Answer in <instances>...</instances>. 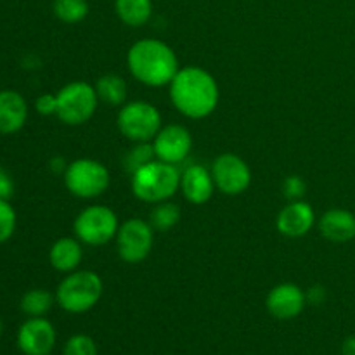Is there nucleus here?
Masks as SVG:
<instances>
[{
    "mask_svg": "<svg viewBox=\"0 0 355 355\" xmlns=\"http://www.w3.org/2000/svg\"><path fill=\"white\" fill-rule=\"evenodd\" d=\"M179 189V168L162 159H153L132 173V193L144 203H162L170 200Z\"/></svg>",
    "mask_w": 355,
    "mask_h": 355,
    "instance_id": "7ed1b4c3",
    "label": "nucleus"
},
{
    "mask_svg": "<svg viewBox=\"0 0 355 355\" xmlns=\"http://www.w3.org/2000/svg\"><path fill=\"white\" fill-rule=\"evenodd\" d=\"M14 194V180L3 168H0V200H10Z\"/></svg>",
    "mask_w": 355,
    "mask_h": 355,
    "instance_id": "c85d7f7f",
    "label": "nucleus"
},
{
    "mask_svg": "<svg viewBox=\"0 0 355 355\" xmlns=\"http://www.w3.org/2000/svg\"><path fill=\"white\" fill-rule=\"evenodd\" d=\"M120 229L116 214L104 205H90L83 208L75 218L73 231L75 236L89 246H104L116 238Z\"/></svg>",
    "mask_w": 355,
    "mask_h": 355,
    "instance_id": "6e6552de",
    "label": "nucleus"
},
{
    "mask_svg": "<svg viewBox=\"0 0 355 355\" xmlns=\"http://www.w3.org/2000/svg\"><path fill=\"white\" fill-rule=\"evenodd\" d=\"M26 120V99L16 90H0V134H16L24 127Z\"/></svg>",
    "mask_w": 355,
    "mask_h": 355,
    "instance_id": "dca6fc26",
    "label": "nucleus"
},
{
    "mask_svg": "<svg viewBox=\"0 0 355 355\" xmlns=\"http://www.w3.org/2000/svg\"><path fill=\"white\" fill-rule=\"evenodd\" d=\"M55 302V295H52L47 290H30L23 295L19 302L21 311L30 318H44L49 311L52 309Z\"/></svg>",
    "mask_w": 355,
    "mask_h": 355,
    "instance_id": "412c9836",
    "label": "nucleus"
},
{
    "mask_svg": "<svg viewBox=\"0 0 355 355\" xmlns=\"http://www.w3.org/2000/svg\"><path fill=\"white\" fill-rule=\"evenodd\" d=\"M173 107L191 120L210 116L220 101V89L210 71L200 66H184L170 82Z\"/></svg>",
    "mask_w": 355,
    "mask_h": 355,
    "instance_id": "f257e3e1",
    "label": "nucleus"
},
{
    "mask_svg": "<svg viewBox=\"0 0 355 355\" xmlns=\"http://www.w3.org/2000/svg\"><path fill=\"white\" fill-rule=\"evenodd\" d=\"M342 355H355V335L345 338L342 343Z\"/></svg>",
    "mask_w": 355,
    "mask_h": 355,
    "instance_id": "7c9ffc66",
    "label": "nucleus"
},
{
    "mask_svg": "<svg viewBox=\"0 0 355 355\" xmlns=\"http://www.w3.org/2000/svg\"><path fill=\"white\" fill-rule=\"evenodd\" d=\"M156 158L155 148H153V142H135L134 148L127 153L125 156V166L130 170L132 173L135 170H139L141 166H144L146 163L153 162Z\"/></svg>",
    "mask_w": 355,
    "mask_h": 355,
    "instance_id": "b1692460",
    "label": "nucleus"
},
{
    "mask_svg": "<svg viewBox=\"0 0 355 355\" xmlns=\"http://www.w3.org/2000/svg\"><path fill=\"white\" fill-rule=\"evenodd\" d=\"M118 255L127 263H141L149 257L155 243V229L149 220L128 218L116 232Z\"/></svg>",
    "mask_w": 355,
    "mask_h": 355,
    "instance_id": "1a4fd4ad",
    "label": "nucleus"
},
{
    "mask_svg": "<svg viewBox=\"0 0 355 355\" xmlns=\"http://www.w3.org/2000/svg\"><path fill=\"white\" fill-rule=\"evenodd\" d=\"M118 130L132 142H153L162 130V113L148 101H132L120 107L116 116Z\"/></svg>",
    "mask_w": 355,
    "mask_h": 355,
    "instance_id": "423d86ee",
    "label": "nucleus"
},
{
    "mask_svg": "<svg viewBox=\"0 0 355 355\" xmlns=\"http://www.w3.org/2000/svg\"><path fill=\"white\" fill-rule=\"evenodd\" d=\"M215 189L211 170L200 163H193L180 173V191L191 205H205L210 201Z\"/></svg>",
    "mask_w": 355,
    "mask_h": 355,
    "instance_id": "2eb2a0df",
    "label": "nucleus"
},
{
    "mask_svg": "<svg viewBox=\"0 0 355 355\" xmlns=\"http://www.w3.org/2000/svg\"><path fill=\"white\" fill-rule=\"evenodd\" d=\"M305 189H307V184H305V180L300 175H290L284 179L283 194L290 201L302 200L305 194Z\"/></svg>",
    "mask_w": 355,
    "mask_h": 355,
    "instance_id": "bb28decb",
    "label": "nucleus"
},
{
    "mask_svg": "<svg viewBox=\"0 0 355 355\" xmlns=\"http://www.w3.org/2000/svg\"><path fill=\"white\" fill-rule=\"evenodd\" d=\"M315 224V211L307 201H290L276 218V227L286 238H302Z\"/></svg>",
    "mask_w": 355,
    "mask_h": 355,
    "instance_id": "4468645a",
    "label": "nucleus"
},
{
    "mask_svg": "<svg viewBox=\"0 0 355 355\" xmlns=\"http://www.w3.org/2000/svg\"><path fill=\"white\" fill-rule=\"evenodd\" d=\"M64 186L73 196L82 200H94L107 191L111 184L110 170L106 165L94 158H78L68 163L62 173Z\"/></svg>",
    "mask_w": 355,
    "mask_h": 355,
    "instance_id": "39448f33",
    "label": "nucleus"
},
{
    "mask_svg": "<svg viewBox=\"0 0 355 355\" xmlns=\"http://www.w3.org/2000/svg\"><path fill=\"white\" fill-rule=\"evenodd\" d=\"M83 243L78 238H61L51 246L49 262L59 272L69 274L78 269L83 259Z\"/></svg>",
    "mask_w": 355,
    "mask_h": 355,
    "instance_id": "a211bd4d",
    "label": "nucleus"
},
{
    "mask_svg": "<svg viewBox=\"0 0 355 355\" xmlns=\"http://www.w3.org/2000/svg\"><path fill=\"white\" fill-rule=\"evenodd\" d=\"M153 148H155L156 159L170 163V165H179L186 162L187 156L193 149V137L191 132L182 125H165L153 139Z\"/></svg>",
    "mask_w": 355,
    "mask_h": 355,
    "instance_id": "9b49d317",
    "label": "nucleus"
},
{
    "mask_svg": "<svg viewBox=\"0 0 355 355\" xmlns=\"http://www.w3.org/2000/svg\"><path fill=\"white\" fill-rule=\"evenodd\" d=\"M89 2L87 0H54L52 12L59 21L66 24H78L89 16Z\"/></svg>",
    "mask_w": 355,
    "mask_h": 355,
    "instance_id": "5701e85b",
    "label": "nucleus"
},
{
    "mask_svg": "<svg viewBox=\"0 0 355 355\" xmlns=\"http://www.w3.org/2000/svg\"><path fill=\"white\" fill-rule=\"evenodd\" d=\"M35 110L44 116H51V114L58 113V96L55 94H42L37 101H35Z\"/></svg>",
    "mask_w": 355,
    "mask_h": 355,
    "instance_id": "cd10ccee",
    "label": "nucleus"
},
{
    "mask_svg": "<svg viewBox=\"0 0 355 355\" xmlns=\"http://www.w3.org/2000/svg\"><path fill=\"white\" fill-rule=\"evenodd\" d=\"M17 217L12 205L9 200H0V243H6L7 239L12 238L16 231Z\"/></svg>",
    "mask_w": 355,
    "mask_h": 355,
    "instance_id": "393cba45",
    "label": "nucleus"
},
{
    "mask_svg": "<svg viewBox=\"0 0 355 355\" xmlns=\"http://www.w3.org/2000/svg\"><path fill=\"white\" fill-rule=\"evenodd\" d=\"M114 10L127 26H144L153 16V0H114Z\"/></svg>",
    "mask_w": 355,
    "mask_h": 355,
    "instance_id": "6ab92c4d",
    "label": "nucleus"
},
{
    "mask_svg": "<svg viewBox=\"0 0 355 355\" xmlns=\"http://www.w3.org/2000/svg\"><path fill=\"white\" fill-rule=\"evenodd\" d=\"M326 288L321 286V284H314V286L309 288L305 291V297H307V304L312 305H321L322 302L326 300Z\"/></svg>",
    "mask_w": 355,
    "mask_h": 355,
    "instance_id": "c756f323",
    "label": "nucleus"
},
{
    "mask_svg": "<svg viewBox=\"0 0 355 355\" xmlns=\"http://www.w3.org/2000/svg\"><path fill=\"white\" fill-rule=\"evenodd\" d=\"M103 297V279L94 270H73L66 274L55 290V302L69 314H83Z\"/></svg>",
    "mask_w": 355,
    "mask_h": 355,
    "instance_id": "20e7f679",
    "label": "nucleus"
},
{
    "mask_svg": "<svg viewBox=\"0 0 355 355\" xmlns=\"http://www.w3.org/2000/svg\"><path fill=\"white\" fill-rule=\"evenodd\" d=\"M62 355H97V345L89 335H73L64 343Z\"/></svg>",
    "mask_w": 355,
    "mask_h": 355,
    "instance_id": "a878e982",
    "label": "nucleus"
},
{
    "mask_svg": "<svg viewBox=\"0 0 355 355\" xmlns=\"http://www.w3.org/2000/svg\"><path fill=\"white\" fill-rule=\"evenodd\" d=\"M96 92L99 101L110 106H123L127 99V83L116 73H106L96 82Z\"/></svg>",
    "mask_w": 355,
    "mask_h": 355,
    "instance_id": "aec40b11",
    "label": "nucleus"
},
{
    "mask_svg": "<svg viewBox=\"0 0 355 355\" xmlns=\"http://www.w3.org/2000/svg\"><path fill=\"white\" fill-rule=\"evenodd\" d=\"M215 187L227 196H239L248 191L252 184V170L248 163L238 155L225 153L215 158L211 165Z\"/></svg>",
    "mask_w": 355,
    "mask_h": 355,
    "instance_id": "9d476101",
    "label": "nucleus"
},
{
    "mask_svg": "<svg viewBox=\"0 0 355 355\" xmlns=\"http://www.w3.org/2000/svg\"><path fill=\"white\" fill-rule=\"evenodd\" d=\"M55 345V328L45 318H30L17 331V349L24 355H49Z\"/></svg>",
    "mask_w": 355,
    "mask_h": 355,
    "instance_id": "f8f14e48",
    "label": "nucleus"
},
{
    "mask_svg": "<svg viewBox=\"0 0 355 355\" xmlns=\"http://www.w3.org/2000/svg\"><path fill=\"white\" fill-rule=\"evenodd\" d=\"M55 96H58L55 116L62 123L71 125V127L87 123L96 114L97 104H99L96 87L82 80L66 83Z\"/></svg>",
    "mask_w": 355,
    "mask_h": 355,
    "instance_id": "0eeeda50",
    "label": "nucleus"
},
{
    "mask_svg": "<svg viewBox=\"0 0 355 355\" xmlns=\"http://www.w3.org/2000/svg\"><path fill=\"white\" fill-rule=\"evenodd\" d=\"M180 220V208L179 205L172 203V201H162L156 203L155 208L149 214V224L153 229L158 232H166L170 229L175 227Z\"/></svg>",
    "mask_w": 355,
    "mask_h": 355,
    "instance_id": "4be33fe9",
    "label": "nucleus"
},
{
    "mask_svg": "<svg viewBox=\"0 0 355 355\" xmlns=\"http://www.w3.org/2000/svg\"><path fill=\"white\" fill-rule=\"evenodd\" d=\"M266 305L272 318L290 321L304 312L305 305H307V297L298 284L281 283L269 291Z\"/></svg>",
    "mask_w": 355,
    "mask_h": 355,
    "instance_id": "ddd939ff",
    "label": "nucleus"
},
{
    "mask_svg": "<svg viewBox=\"0 0 355 355\" xmlns=\"http://www.w3.org/2000/svg\"><path fill=\"white\" fill-rule=\"evenodd\" d=\"M319 232L331 243H349L355 238V215L345 208H331L319 218Z\"/></svg>",
    "mask_w": 355,
    "mask_h": 355,
    "instance_id": "f3484780",
    "label": "nucleus"
},
{
    "mask_svg": "<svg viewBox=\"0 0 355 355\" xmlns=\"http://www.w3.org/2000/svg\"><path fill=\"white\" fill-rule=\"evenodd\" d=\"M2 329H3V326H2V321H0V336H2Z\"/></svg>",
    "mask_w": 355,
    "mask_h": 355,
    "instance_id": "2f4dec72",
    "label": "nucleus"
},
{
    "mask_svg": "<svg viewBox=\"0 0 355 355\" xmlns=\"http://www.w3.org/2000/svg\"><path fill=\"white\" fill-rule=\"evenodd\" d=\"M127 64L132 76L146 87L170 85L180 69L175 51L158 38L137 40L127 54Z\"/></svg>",
    "mask_w": 355,
    "mask_h": 355,
    "instance_id": "f03ea898",
    "label": "nucleus"
}]
</instances>
